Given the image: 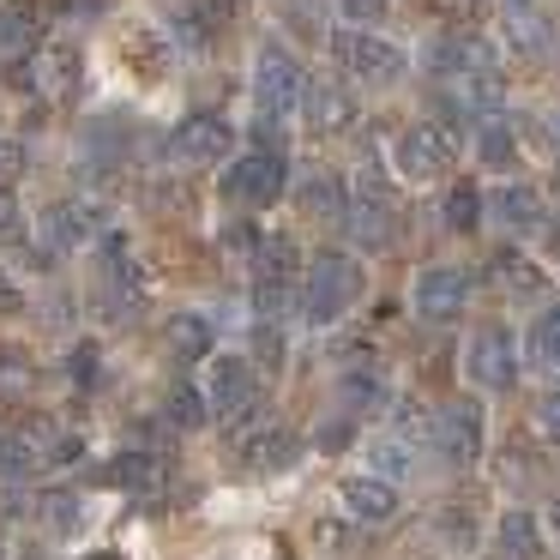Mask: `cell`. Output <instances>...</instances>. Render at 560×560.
<instances>
[{
  "instance_id": "cell-28",
  "label": "cell",
  "mask_w": 560,
  "mask_h": 560,
  "mask_svg": "<svg viewBox=\"0 0 560 560\" xmlns=\"http://www.w3.org/2000/svg\"><path fill=\"white\" fill-rule=\"evenodd\" d=\"M314 542L326 555H355V524H338V518H319L314 524Z\"/></svg>"
},
{
  "instance_id": "cell-27",
  "label": "cell",
  "mask_w": 560,
  "mask_h": 560,
  "mask_svg": "<svg viewBox=\"0 0 560 560\" xmlns=\"http://www.w3.org/2000/svg\"><path fill=\"white\" fill-rule=\"evenodd\" d=\"M37 43V25H31V13H19V7H0V49L19 55Z\"/></svg>"
},
{
  "instance_id": "cell-29",
  "label": "cell",
  "mask_w": 560,
  "mask_h": 560,
  "mask_svg": "<svg viewBox=\"0 0 560 560\" xmlns=\"http://www.w3.org/2000/svg\"><path fill=\"white\" fill-rule=\"evenodd\" d=\"M43 518H49V530H79V500L73 494H49L43 500Z\"/></svg>"
},
{
  "instance_id": "cell-19",
  "label": "cell",
  "mask_w": 560,
  "mask_h": 560,
  "mask_svg": "<svg viewBox=\"0 0 560 560\" xmlns=\"http://www.w3.org/2000/svg\"><path fill=\"white\" fill-rule=\"evenodd\" d=\"M494 283L506 295H518V302H530V295H542V266H530L524 254H500L494 259Z\"/></svg>"
},
{
  "instance_id": "cell-38",
  "label": "cell",
  "mask_w": 560,
  "mask_h": 560,
  "mask_svg": "<svg viewBox=\"0 0 560 560\" xmlns=\"http://www.w3.org/2000/svg\"><path fill=\"white\" fill-rule=\"evenodd\" d=\"M536 422H542L548 440H560V392H548V398L536 404Z\"/></svg>"
},
{
  "instance_id": "cell-22",
  "label": "cell",
  "mask_w": 560,
  "mask_h": 560,
  "mask_svg": "<svg viewBox=\"0 0 560 560\" xmlns=\"http://www.w3.org/2000/svg\"><path fill=\"white\" fill-rule=\"evenodd\" d=\"M368 458H374V476H410V464H416V446L410 440H398V434H386V440H374L368 446Z\"/></svg>"
},
{
  "instance_id": "cell-43",
  "label": "cell",
  "mask_w": 560,
  "mask_h": 560,
  "mask_svg": "<svg viewBox=\"0 0 560 560\" xmlns=\"http://www.w3.org/2000/svg\"><path fill=\"white\" fill-rule=\"evenodd\" d=\"M555 524H560V500H555Z\"/></svg>"
},
{
  "instance_id": "cell-3",
  "label": "cell",
  "mask_w": 560,
  "mask_h": 560,
  "mask_svg": "<svg viewBox=\"0 0 560 560\" xmlns=\"http://www.w3.org/2000/svg\"><path fill=\"white\" fill-rule=\"evenodd\" d=\"M458 163V133L446 121H410L398 139H392V170L410 175V182H428V175H446Z\"/></svg>"
},
{
  "instance_id": "cell-5",
  "label": "cell",
  "mask_w": 560,
  "mask_h": 560,
  "mask_svg": "<svg viewBox=\"0 0 560 560\" xmlns=\"http://www.w3.org/2000/svg\"><path fill=\"white\" fill-rule=\"evenodd\" d=\"M223 194H230L235 206H247V211H266L271 199L283 194V158H278V145H259V151H247V158H235L230 170H223Z\"/></svg>"
},
{
  "instance_id": "cell-2",
  "label": "cell",
  "mask_w": 560,
  "mask_h": 560,
  "mask_svg": "<svg viewBox=\"0 0 560 560\" xmlns=\"http://www.w3.org/2000/svg\"><path fill=\"white\" fill-rule=\"evenodd\" d=\"M355 295H362V266H355V254L326 247V254L307 259V278H302V302H295V314H302L307 326H331L343 307H355Z\"/></svg>"
},
{
  "instance_id": "cell-30",
  "label": "cell",
  "mask_w": 560,
  "mask_h": 560,
  "mask_svg": "<svg viewBox=\"0 0 560 560\" xmlns=\"http://www.w3.org/2000/svg\"><path fill=\"white\" fill-rule=\"evenodd\" d=\"M43 73H49V85H55V91H73V85H79V55H73V49H55Z\"/></svg>"
},
{
  "instance_id": "cell-39",
  "label": "cell",
  "mask_w": 560,
  "mask_h": 560,
  "mask_svg": "<svg viewBox=\"0 0 560 560\" xmlns=\"http://www.w3.org/2000/svg\"><path fill=\"white\" fill-rule=\"evenodd\" d=\"M512 43H518V49H536V43H542V31H530V19H512V31H506Z\"/></svg>"
},
{
  "instance_id": "cell-20",
  "label": "cell",
  "mask_w": 560,
  "mask_h": 560,
  "mask_svg": "<svg viewBox=\"0 0 560 560\" xmlns=\"http://www.w3.org/2000/svg\"><path fill=\"white\" fill-rule=\"evenodd\" d=\"M530 368H542V374L555 368V374H560V302L530 326Z\"/></svg>"
},
{
  "instance_id": "cell-21",
  "label": "cell",
  "mask_w": 560,
  "mask_h": 560,
  "mask_svg": "<svg viewBox=\"0 0 560 560\" xmlns=\"http://www.w3.org/2000/svg\"><path fill=\"white\" fill-rule=\"evenodd\" d=\"M103 476H109V482H121V488H151L163 476V464L151 458V452H121V458H115Z\"/></svg>"
},
{
  "instance_id": "cell-41",
  "label": "cell",
  "mask_w": 560,
  "mask_h": 560,
  "mask_svg": "<svg viewBox=\"0 0 560 560\" xmlns=\"http://www.w3.org/2000/svg\"><path fill=\"white\" fill-rule=\"evenodd\" d=\"M91 560H121V555H91Z\"/></svg>"
},
{
  "instance_id": "cell-7",
  "label": "cell",
  "mask_w": 560,
  "mask_h": 560,
  "mask_svg": "<svg viewBox=\"0 0 560 560\" xmlns=\"http://www.w3.org/2000/svg\"><path fill=\"white\" fill-rule=\"evenodd\" d=\"M464 374L476 380L482 392H500L512 386V374H518V350H512V338L500 326H482L470 343H464Z\"/></svg>"
},
{
  "instance_id": "cell-18",
  "label": "cell",
  "mask_w": 560,
  "mask_h": 560,
  "mask_svg": "<svg viewBox=\"0 0 560 560\" xmlns=\"http://www.w3.org/2000/svg\"><path fill=\"white\" fill-rule=\"evenodd\" d=\"M494 548L506 560H536V555H542V530H536L530 512H506V518H500V530H494Z\"/></svg>"
},
{
  "instance_id": "cell-13",
  "label": "cell",
  "mask_w": 560,
  "mask_h": 560,
  "mask_svg": "<svg viewBox=\"0 0 560 560\" xmlns=\"http://www.w3.org/2000/svg\"><path fill=\"white\" fill-rule=\"evenodd\" d=\"M302 109H307V127H314V133H343V127L355 121V97H350V85H338V79L307 85Z\"/></svg>"
},
{
  "instance_id": "cell-6",
  "label": "cell",
  "mask_w": 560,
  "mask_h": 560,
  "mask_svg": "<svg viewBox=\"0 0 560 560\" xmlns=\"http://www.w3.org/2000/svg\"><path fill=\"white\" fill-rule=\"evenodd\" d=\"M434 446L452 470H470V464L482 458V404L458 398V404H446V410H434Z\"/></svg>"
},
{
  "instance_id": "cell-23",
  "label": "cell",
  "mask_w": 560,
  "mask_h": 560,
  "mask_svg": "<svg viewBox=\"0 0 560 560\" xmlns=\"http://www.w3.org/2000/svg\"><path fill=\"white\" fill-rule=\"evenodd\" d=\"M295 452H302V440H295L290 428H271L266 440H254V446H247V458L266 464V470H283V464H295Z\"/></svg>"
},
{
  "instance_id": "cell-11",
  "label": "cell",
  "mask_w": 560,
  "mask_h": 560,
  "mask_svg": "<svg viewBox=\"0 0 560 560\" xmlns=\"http://www.w3.org/2000/svg\"><path fill=\"white\" fill-rule=\"evenodd\" d=\"M206 398H211V416H230L242 404H254V368L242 355H211V374H206Z\"/></svg>"
},
{
  "instance_id": "cell-26",
  "label": "cell",
  "mask_w": 560,
  "mask_h": 560,
  "mask_svg": "<svg viewBox=\"0 0 560 560\" xmlns=\"http://www.w3.org/2000/svg\"><path fill=\"white\" fill-rule=\"evenodd\" d=\"M440 211H446L452 230H476V223H482V194H476L470 182H458V187L446 194V206H440Z\"/></svg>"
},
{
  "instance_id": "cell-37",
  "label": "cell",
  "mask_w": 560,
  "mask_h": 560,
  "mask_svg": "<svg viewBox=\"0 0 560 560\" xmlns=\"http://www.w3.org/2000/svg\"><path fill=\"white\" fill-rule=\"evenodd\" d=\"M73 380H79V386L97 380V343H79V350H73Z\"/></svg>"
},
{
  "instance_id": "cell-31",
  "label": "cell",
  "mask_w": 560,
  "mask_h": 560,
  "mask_svg": "<svg viewBox=\"0 0 560 560\" xmlns=\"http://www.w3.org/2000/svg\"><path fill=\"white\" fill-rule=\"evenodd\" d=\"M254 355H259V368H283V331L259 319V331H254Z\"/></svg>"
},
{
  "instance_id": "cell-10",
  "label": "cell",
  "mask_w": 560,
  "mask_h": 560,
  "mask_svg": "<svg viewBox=\"0 0 560 560\" xmlns=\"http://www.w3.org/2000/svg\"><path fill=\"white\" fill-rule=\"evenodd\" d=\"M343 230H350V242L362 247V254H386L392 235H398V218H392L386 194H362L350 211H343Z\"/></svg>"
},
{
  "instance_id": "cell-34",
  "label": "cell",
  "mask_w": 560,
  "mask_h": 560,
  "mask_svg": "<svg viewBox=\"0 0 560 560\" xmlns=\"http://www.w3.org/2000/svg\"><path fill=\"white\" fill-rule=\"evenodd\" d=\"M31 386V368L13 362V355H0V398H13V392Z\"/></svg>"
},
{
  "instance_id": "cell-1",
  "label": "cell",
  "mask_w": 560,
  "mask_h": 560,
  "mask_svg": "<svg viewBox=\"0 0 560 560\" xmlns=\"http://www.w3.org/2000/svg\"><path fill=\"white\" fill-rule=\"evenodd\" d=\"M302 97H307L302 61H295L283 43H259V55H254V109H259V121H266L271 139L283 133V121L302 115Z\"/></svg>"
},
{
  "instance_id": "cell-24",
  "label": "cell",
  "mask_w": 560,
  "mask_h": 560,
  "mask_svg": "<svg viewBox=\"0 0 560 560\" xmlns=\"http://www.w3.org/2000/svg\"><path fill=\"white\" fill-rule=\"evenodd\" d=\"M254 271H259V278H290V271H295V247L283 242V235H259Z\"/></svg>"
},
{
  "instance_id": "cell-8",
  "label": "cell",
  "mask_w": 560,
  "mask_h": 560,
  "mask_svg": "<svg viewBox=\"0 0 560 560\" xmlns=\"http://www.w3.org/2000/svg\"><path fill=\"white\" fill-rule=\"evenodd\" d=\"M170 151L182 163H223L235 151V133H230V121H218V115H187V121H175Z\"/></svg>"
},
{
  "instance_id": "cell-25",
  "label": "cell",
  "mask_w": 560,
  "mask_h": 560,
  "mask_svg": "<svg viewBox=\"0 0 560 560\" xmlns=\"http://www.w3.org/2000/svg\"><path fill=\"white\" fill-rule=\"evenodd\" d=\"M170 422H175V428L211 422V398H206L199 386H175V392H170Z\"/></svg>"
},
{
  "instance_id": "cell-40",
  "label": "cell",
  "mask_w": 560,
  "mask_h": 560,
  "mask_svg": "<svg viewBox=\"0 0 560 560\" xmlns=\"http://www.w3.org/2000/svg\"><path fill=\"white\" fill-rule=\"evenodd\" d=\"M13 307H19V283L0 271V314H13Z\"/></svg>"
},
{
  "instance_id": "cell-9",
  "label": "cell",
  "mask_w": 560,
  "mask_h": 560,
  "mask_svg": "<svg viewBox=\"0 0 560 560\" xmlns=\"http://www.w3.org/2000/svg\"><path fill=\"white\" fill-rule=\"evenodd\" d=\"M464 302H470L464 266H428L416 278V314L422 319H452V314H464Z\"/></svg>"
},
{
  "instance_id": "cell-33",
  "label": "cell",
  "mask_w": 560,
  "mask_h": 560,
  "mask_svg": "<svg viewBox=\"0 0 560 560\" xmlns=\"http://www.w3.org/2000/svg\"><path fill=\"white\" fill-rule=\"evenodd\" d=\"M482 158L488 163H512V158H518V145H512L506 127H482Z\"/></svg>"
},
{
  "instance_id": "cell-42",
  "label": "cell",
  "mask_w": 560,
  "mask_h": 560,
  "mask_svg": "<svg viewBox=\"0 0 560 560\" xmlns=\"http://www.w3.org/2000/svg\"><path fill=\"white\" fill-rule=\"evenodd\" d=\"M0 223H7V199H0Z\"/></svg>"
},
{
  "instance_id": "cell-15",
  "label": "cell",
  "mask_w": 560,
  "mask_h": 560,
  "mask_svg": "<svg viewBox=\"0 0 560 560\" xmlns=\"http://www.w3.org/2000/svg\"><path fill=\"white\" fill-rule=\"evenodd\" d=\"M295 206H302V218H338V223H343V211H350V194H343L338 175L307 170L302 187H295Z\"/></svg>"
},
{
  "instance_id": "cell-16",
  "label": "cell",
  "mask_w": 560,
  "mask_h": 560,
  "mask_svg": "<svg viewBox=\"0 0 560 560\" xmlns=\"http://www.w3.org/2000/svg\"><path fill=\"white\" fill-rule=\"evenodd\" d=\"M163 343H170V355H182V362H206L211 355V314H170L163 319Z\"/></svg>"
},
{
  "instance_id": "cell-35",
  "label": "cell",
  "mask_w": 560,
  "mask_h": 560,
  "mask_svg": "<svg viewBox=\"0 0 560 560\" xmlns=\"http://www.w3.org/2000/svg\"><path fill=\"white\" fill-rule=\"evenodd\" d=\"M338 7H343V19H355V25H374L392 0H338Z\"/></svg>"
},
{
  "instance_id": "cell-44",
  "label": "cell",
  "mask_w": 560,
  "mask_h": 560,
  "mask_svg": "<svg viewBox=\"0 0 560 560\" xmlns=\"http://www.w3.org/2000/svg\"><path fill=\"white\" fill-rule=\"evenodd\" d=\"M0 560H7V542H0Z\"/></svg>"
},
{
  "instance_id": "cell-12",
  "label": "cell",
  "mask_w": 560,
  "mask_h": 560,
  "mask_svg": "<svg viewBox=\"0 0 560 560\" xmlns=\"http://www.w3.org/2000/svg\"><path fill=\"white\" fill-rule=\"evenodd\" d=\"M338 500H343V512H350V524H386L392 512H398V488H392L386 476H343Z\"/></svg>"
},
{
  "instance_id": "cell-17",
  "label": "cell",
  "mask_w": 560,
  "mask_h": 560,
  "mask_svg": "<svg viewBox=\"0 0 560 560\" xmlns=\"http://www.w3.org/2000/svg\"><path fill=\"white\" fill-rule=\"evenodd\" d=\"M85 230H91V223H85V211H79V206H49L37 218V235H43V247H49V254L79 247V242H85Z\"/></svg>"
},
{
  "instance_id": "cell-4",
  "label": "cell",
  "mask_w": 560,
  "mask_h": 560,
  "mask_svg": "<svg viewBox=\"0 0 560 560\" xmlns=\"http://www.w3.org/2000/svg\"><path fill=\"white\" fill-rule=\"evenodd\" d=\"M331 55H338V67L350 79H362V85H392V79L404 73V49L386 37H374V31H338V37H331Z\"/></svg>"
},
{
  "instance_id": "cell-36",
  "label": "cell",
  "mask_w": 560,
  "mask_h": 560,
  "mask_svg": "<svg viewBox=\"0 0 560 560\" xmlns=\"http://www.w3.org/2000/svg\"><path fill=\"white\" fill-rule=\"evenodd\" d=\"M343 398H350V404H380V380L374 374H362V380H343Z\"/></svg>"
},
{
  "instance_id": "cell-32",
  "label": "cell",
  "mask_w": 560,
  "mask_h": 560,
  "mask_svg": "<svg viewBox=\"0 0 560 560\" xmlns=\"http://www.w3.org/2000/svg\"><path fill=\"white\" fill-rule=\"evenodd\" d=\"M434 7L452 19V25H476V19H488V7H494V0H434Z\"/></svg>"
},
{
  "instance_id": "cell-14",
  "label": "cell",
  "mask_w": 560,
  "mask_h": 560,
  "mask_svg": "<svg viewBox=\"0 0 560 560\" xmlns=\"http://www.w3.org/2000/svg\"><path fill=\"white\" fill-rule=\"evenodd\" d=\"M482 206H488V218H494L500 230H536V223H542V199H536V187H518V182L494 187Z\"/></svg>"
}]
</instances>
